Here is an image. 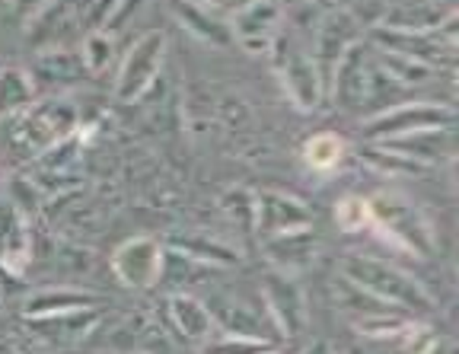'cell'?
<instances>
[{"label": "cell", "mask_w": 459, "mask_h": 354, "mask_svg": "<svg viewBox=\"0 0 459 354\" xmlns=\"http://www.w3.org/2000/svg\"><path fill=\"white\" fill-rule=\"evenodd\" d=\"M268 51H272L274 71H278L287 99L294 102L300 112H313V108L325 99V87H323V80H319V71H316L313 58H309L303 48H297L287 36H281V32Z\"/></svg>", "instance_id": "52a82bcc"}, {"label": "cell", "mask_w": 459, "mask_h": 354, "mask_svg": "<svg viewBox=\"0 0 459 354\" xmlns=\"http://www.w3.org/2000/svg\"><path fill=\"white\" fill-rule=\"evenodd\" d=\"M80 147H83V141H80V128H77L71 138L57 141V144H51L48 151L39 153L36 167L42 169V173H67V169L80 160Z\"/></svg>", "instance_id": "f1b7e54d"}, {"label": "cell", "mask_w": 459, "mask_h": 354, "mask_svg": "<svg viewBox=\"0 0 459 354\" xmlns=\"http://www.w3.org/2000/svg\"><path fill=\"white\" fill-rule=\"evenodd\" d=\"M166 48H169V39H166L163 30H151L137 36L131 48L125 51L118 73H115V99L131 106V102H141L151 93L160 71H163Z\"/></svg>", "instance_id": "5b68a950"}, {"label": "cell", "mask_w": 459, "mask_h": 354, "mask_svg": "<svg viewBox=\"0 0 459 354\" xmlns=\"http://www.w3.org/2000/svg\"><path fill=\"white\" fill-rule=\"evenodd\" d=\"M367 42L373 48L395 51L402 58H411L418 65H428L430 71H437L444 65H453L456 48L437 36V30H395V26H373Z\"/></svg>", "instance_id": "ba28073f"}, {"label": "cell", "mask_w": 459, "mask_h": 354, "mask_svg": "<svg viewBox=\"0 0 459 354\" xmlns=\"http://www.w3.org/2000/svg\"><path fill=\"white\" fill-rule=\"evenodd\" d=\"M211 319L221 332L230 335H243V339H258V341H278V329H274L272 316H268L265 304H246L243 297L233 294H214L211 300H204Z\"/></svg>", "instance_id": "30bf717a"}, {"label": "cell", "mask_w": 459, "mask_h": 354, "mask_svg": "<svg viewBox=\"0 0 459 354\" xmlns=\"http://www.w3.org/2000/svg\"><path fill=\"white\" fill-rule=\"evenodd\" d=\"M367 202H370V224L393 246L421 255V259H430V255L437 253L434 227H430L428 214L411 198L399 195V192H380V195L367 198Z\"/></svg>", "instance_id": "3957f363"}, {"label": "cell", "mask_w": 459, "mask_h": 354, "mask_svg": "<svg viewBox=\"0 0 459 354\" xmlns=\"http://www.w3.org/2000/svg\"><path fill=\"white\" fill-rule=\"evenodd\" d=\"M358 39H360V26H358V20L348 13V10L329 13L323 22H319L309 58H313L316 71H319V80H323L325 96H329V83H332V73H335L338 61L344 58V51L351 48Z\"/></svg>", "instance_id": "7c38bea8"}, {"label": "cell", "mask_w": 459, "mask_h": 354, "mask_svg": "<svg viewBox=\"0 0 459 354\" xmlns=\"http://www.w3.org/2000/svg\"><path fill=\"white\" fill-rule=\"evenodd\" d=\"M198 4H204V7L214 10V13H233V10L249 4V0H198Z\"/></svg>", "instance_id": "d6a6232c"}, {"label": "cell", "mask_w": 459, "mask_h": 354, "mask_svg": "<svg viewBox=\"0 0 459 354\" xmlns=\"http://www.w3.org/2000/svg\"><path fill=\"white\" fill-rule=\"evenodd\" d=\"M166 246L172 253L186 255V259L198 262V265H214V268H230V265H239V253L227 243L214 237H198V233H172L166 239Z\"/></svg>", "instance_id": "44dd1931"}, {"label": "cell", "mask_w": 459, "mask_h": 354, "mask_svg": "<svg viewBox=\"0 0 459 354\" xmlns=\"http://www.w3.org/2000/svg\"><path fill=\"white\" fill-rule=\"evenodd\" d=\"M335 224L342 227L344 233H358L370 227V202L360 195H344L342 202L335 204Z\"/></svg>", "instance_id": "1f68e13d"}, {"label": "cell", "mask_w": 459, "mask_h": 354, "mask_svg": "<svg viewBox=\"0 0 459 354\" xmlns=\"http://www.w3.org/2000/svg\"><path fill=\"white\" fill-rule=\"evenodd\" d=\"M313 227V211L290 192L281 188H262L255 192V220L252 230L262 237H281V233L309 230Z\"/></svg>", "instance_id": "8fae6325"}, {"label": "cell", "mask_w": 459, "mask_h": 354, "mask_svg": "<svg viewBox=\"0 0 459 354\" xmlns=\"http://www.w3.org/2000/svg\"><path fill=\"white\" fill-rule=\"evenodd\" d=\"M227 30L230 39L243 45L246 51H252V55L268 51L281 32V7L274 0H249V4H243V7L230 13Z\"/></svg>", "instance_id": "4fadbf2b"}, {"label": "cell", "mask_w": 459, "mask_h": 354, "mask_svg": "<svg viewBox=\"0 0 459 354\" xmlns=\"http://www.w3.org/2000/svg\"><path fill=\"white\" fill-rule=\"evenodd\" d=\"M380 144L430 169V167H440V163L456 157V131L428 128V131H415V134H402V138H393V141H380Z\"/></svg>", "instance_id": "e0dca14e"}, {"label": "cell", "mask_w": 459, "mask_h": 354, "mask_svg": "<svg viewBox=\"0 0 459 354\" xmlns=\"http://www.w3.org/2000/svg\"><path fill=\"white\" fill-rule=\"evenodd\" d=\"M262 249H265L268 265L287 278H300L303 272H309L316 262V243L313 227L309 230H294V233H281V237H262Z\"/></svg>", "instance_id": "9a60e30c"}, {"label": "cell", "mask_w": 459, "mask_h": 354, "mask_svg": "<svg viewBox=\"0 0 459 354\" xmlns=\"http://www.w3.org/2000/svg\"><path fill=\"white\" fill-rule=\"evenodd\" d=\"M42 4L45 0H13V7H16V13H36V10H42Z\"/></svg>", "instance_id": "836d02e7"}, {"label": "cell", "mask_w": 459, "mask_h": 354, "mask_svg": "<svg viewBox=\"0 0 459 354\" xmlns=\"http://www.w3.org/2000/svg\"><path fill=\"white\" fill-rule=\"evenodd\" d=\"M344 151H348V147H344V141L338 138V134L319 131V134H313V138L303 144V160H307V167L313 169V173H332L344 160Z\"/></svg>", "instance_id": "484cf974"}, {"label": "cell", "mask_w": 459, "mask_h": 354, "mask_svg": "<svg viewBox=\"0 0 459 354\" xmlns=\"http://www.w3.org/2000/svg\"><path fill=\"white\" fill-rule=\"evenodd\" d=\"M342 278H348V281L358 284V288L370 290L373 297H380L386 304L405 310L409 316L428 313L430 307H434L428 288H424L415 275H409L405 268L393 265V262H386V259L348 253L342 259Z\"/></svg>", "instance_id": "6da1fadb"}, {"label": "cell", "mask_w": 459, "mask_h": 354, "mask_svg": "<svg viewBox=\"0 0 459 354\" xmlns=\"http://www.w3.org/2000/svg\"><path fill=\"white\" fill-rule=\"evenodd\" d=\"M221 208L227 214V220H233L239 230H252V220H255V192H249L243 186L227 188L221 198Z\"/></svg>", "instance_id": "f546056e"}, {"label": "cell", "mask_w": 459, "mask_h": 354, "mask_svg": "<svg viewBox=\"0 0 459 354\" xmlns=\"http://www.w3.org/2000/svg\"><path fill=\"white\" fill-rule=\"evenodd\" d=\"M428 128H456V108L446 102H424V99H409L399 106L386 108L380 116H373L364 122V141H393L402 134H415V131Z\"/></svg>", "instance_id": "8992f818"}, {"label": "cell", "mask_w": 459, "mask_h": 354, "mask_svg": "<svg viewBox=\"0 0 459 354\" xmlns=\"http://www.w3.org/2000/svg\"><path fill=\"white\" fill-rule=\"evenodd\" d=\"M80 128V112L71 99L51 96V99H36L20 116L7 118V138L20 153L39 157L57 141L71 138Z\"/></svg>", "instance_id": "7a4b0ae2"}, {"label": "cell", "mask_w": 459, "mask_h": 354, "mask_svg": "<svg viewBox=\"0 0 459 354\" xmlns=\"http://www.w3.org/2000/svg\"><path fill=\"white\" fill-rule=\"evenodd\" d=\"M100 319V310L90 307V310H74V313H57V316H42V319H29V323L36 325V332L42 339L51 341H77L83 339L90 329L96 325Z\"/></svg>", "instance_id": "cb8c5ba5"}, {"label": "cell", "mask_w": 459, "mask_h": 354, "mask_svg": "<svg viewBox=\"0 0 459 354\" xmlns=\"http://www.w3.org/2000/svg\"><path fill=\"white\" fill-rule=\"evenodd\" d=\"M169 323L179 332V339L192 341V345H204L211 335L217 332L214 319H211L204 300L192 294H172L169 297Z\"/></svg>", "instance_id": "d6986e66"}, {"label": "cell", "mask_w": 459, "mask_h": 354, "mask_svg": "<svg viewBox=\"0 0 459 354\" xmlns=\"http://www.w3.org/2000/svg\"><path fill=\"white\" fill-rule=\"evenodd\" d=\"M358 157L367 169H373V173L380 176H428V167H421V163L402 157V153L389 151L383 144H370V141L360 147Z\"/></svg>", "instance_id": "d4e9b609"}, {"label": "cell", "mask_w": 459, "mask_h": 354, "mask_svg": "<svg viewBox=\"0 0 459 354\" xmlns=\"http://www.w3.org/2000/svg\"><path fill=\"white\" fill-rule=\"evenodd\" d=\"M166 246L153 237H131L112 253L115 278L131 290H151L163 281Z\"/></svg>", "instance_id": "9c48e42d"}, {"label": "cell", "mask_w": 459, "mask_h": 354, "mask_svg": "<svg viewBox=\"0 0 459 354\" xmlns=\"http://www.w3.org/2000/svg\"><path fill=\"white\" fill-rule=\"evenodd\" d=\"M300 354H335V351H332V345H329V341H323V339H316V341H309V345L307 348H303V351Z\"/></svg>", "instance_id": "e575fe53"}, {"label": "cell", "mask_w": 459, "mask_h": 354, "mask_svg": "<svg viewBox=\"0 0 459 354\" xmlns=\"http://www.w3.org/2000/svg\"><path fill=\"white\" fill-rule=\"evenodd\" d=\"M39 99V90L22 67H4L0 71V122L20 116L22 108H29Z\"/></svg>", "instance_id": "603a6c76"}, {"label": "cell", "mask_w": 459, "mask_h": 354, "mask_svg": "<svg viewBox=\"0 0 459 354\" xmlns=\"http://www.w3.org/2000/svg\"><path fill=\"white\" fill-rule=\"evenodd\" d=\"M100 304V297L80 288H45L26 297L22 316L26 319H42V316H57V313H74V310H90Z\"/></svg>", "instance_id": "ffe728a7"}, {"label": "cell", "mask_w": 459, "mask_h": 354, "mask_svg": "<svg viewBox=\"0 0 459 354\" xmlns=\"http://www.w3.org/2000/svg\"><path fill=\"white\" fill-rule=\"evenodd\" d=\"M373 58H377V65H380L383 71L395 80V83H402V87H409V90L421 87V83H428V80L437 73V71H430L428 65H418V61H411V58H402V55H395V51L373 48Z\"/></svg>", "instance_id": "4316f807"}, {"label": "cell", "mask_w": 459, "mask_h": 354, "mask_svg": "<svg viewBox=\"0 0 459 354\" xmlns=\"http://www.w3.org/2000/svg\"><path fill=\"white\" fill-rule=\"evenodd\" d=\"M262 304H265L268 316H272L281 339L297 335L303 329L307 307H303V294H300V288H297L294 278L278 275V272L268 275V281L262 284Z\"/></svg>", "instance_id": "5bb4252c"}, {"label": "cell", "mask_w": 459, "mask_h": 354, "mask_svg": "<svg viewBox=\"0 0 459 354\" xmlns=\"http://www.w3.org/2000/svg\"><path fill=\"white\" fill-rule=\"evenodd\" d=\"M332 297H335V310L364 335L386 339V335L402 332V329H409V325L415 323V316H409V313L399 310V307L386 304L380 297H373L370 290L358 288V284H351L342 275L332 281Z\"/></svg>", "instance_id": "277c9868"}, {"label": "cell", "mask_w": 459, "mask_h": 354, "mask_svg": "<svg viewBox=\"0 0 459 354\" xmlns=\"http://www.w3.org/2000/svg\"><path fill=\"white\" fill-rule=\"evenodd\" d=\"M272 348H274L272 341L243 339V335H230L217 329V332L201 345V354H268Z\"/></svg>", "instance_id": "4dcf8cb0"}, {"label": "cell", "mask_w": 459, "mask_h": 354, "mask_svg": "<svg viewBox=\"0 0 459 354\" xmlns=\"http://www.w3.org/2000/svg\"><path fill=\"white\" fill-rule=\"evenodd\" d=\"M32 259V233L22 208L7 198L0 202V268H7L10 275L20 278Z\"/></svg>", "instance_id": "2e32d148"}, {"label": "cell", "mask_w": 459, "mask_h": 354, "mask_svg": "<svg viewBox=\"0 0 459 354\" xmlns=\"http://www.w3.org/2000/svg\"><path fill=\"white\" fill-rule=\"evenodd\" d=\"M169 4V13L179 20L182 30L192 32L198 42L211 45V48H227L233 39H230L227 20L214 10H208L198 0H166Z\"/></svg>", "instance_id": "ac0fdd59"}, {"label": "cell", "mask_w": 459, "mask_h": 354, "mask_svg": "<svg viewBox=\"0 0 459 354\" xmlns=\"http://www.w3.org/2000/svg\"><path fill=\"white\" fill-rule=\"evenodd\" d=\"M83 61H80L77 51L71 48H42L32 61V83H55V87H67V83H77L83 77Z\"/></svg>", "instance_id": "7402d4cb"}, {"label": "cell", "mask_w": 459, "mask_h": 354, "mask_svg": "<svg viewBox=\"0 0 459 354\" xmlns=\"http://www.w3.org/2000/svg\"><path fill=\"white\" fill-rule=\"evenodd\" d=\"M268 354H290V351H278V348H272V351H268Z\"/></svg>", "instance_id": "d590c367"}, {"label": "cell", "mask_w": 459, "mask_h": 354, "mask_svg": "<svg viewBox=\"0 0 459 354\" xmlns=\"http://www.w3.org/2000/svg\"><path fill=\"white\" fill-rule=\"evenodd\" d=\"M80 61H83V71L86 73H102L115 58V36L102 30H90L80 42Z\"/></svg>", "instance_id": "83f0119b"}]
</instances>
